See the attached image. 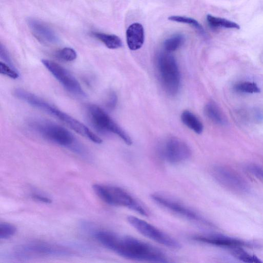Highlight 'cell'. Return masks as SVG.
Masks as SVG:
<instances>
[{"mask_svg":"<svg viewBox=\"0 0 263 263\" xmlns=\"http://www.w3.org/2000/svg\"><path fill=\"white\" fill-rule=\"evenodd\" d=\"M94 236L103 246L123 257L140 261L168 262L167 256L159 248L135 237L107 230L98 231Z\"/></svg>","mask_w":263,"mask_h":263,"instance_id":"1","label":"cell"},{"mask_svg":"<svg viewBox=\"0 0 263 263\" xmlns=\"http://www.w3.org/2000/svg\"><path fill=\"white\" fill-rule=\"evenodd\" d=\"M14 94L28 104L55 117L76 133L93 142L97 144L102 142V139L84 124L36 95L22 89H16Z\"/></svg>","mask_w":263,"mask_h":263,"instance_id":"2","label":"cell"},{"mask_svg":"<svg viewBox=\"0 0 263 263\" xmlns=\"http://www.w3.org/2000/svg\"><path fill=\"white\" fill-rule=\"evenodd\" d=\"M92 189L97 196L108 204L126 208L142 216H148L146 209L124 189L99 184H93Z\"/></svg>","mask_w":263,"mask_h":263,"instance_id":"3","label":"cell"},{"mask_svg":"<svg viewBox=\"0 0 263 263\" xmlns=\"http://www.w3.org/2000/svg\"><path fill=\"white\" fill-rule=\"evenodd\" d=\"M31 127L46 139L62 146L70 148L77 153L82 149L73 135L65 128L53 122L35 120L30 123Z\"/></svg>","mask_w":263,"mask_h":263,"instance_id":"4","label":"cell"},{"mask_svg":"<svg viewBox=\"0 0 263 263\" xmlns=\"http://www.w3.org/2000/svg\"><path fill=\"white\" fill-rule=\"evenodd\" d=\"M157 67L164 89L170 96L176 95L180 88V74L175 58L167 52L160 54Z\"/></svg>","mask_w":263,"mask_h":263,"instance_id":"5","label":"cell"},{"mask_svg":"<svg viewBox=\"0 0 263 263\" xmlns=\"http://www.w3.org/2000/svg\"><path fill=\"white\" fill-rule=\"evenodd\" d=\"M151 198L157 204L181 218L196 223L209 224L198 212L175 198L158 193L152 194Z\"/></svg>","mask_w":263,"mask_h":263,"instance_id":"6","label":"cell"},{"mask_svg":"<svg viewBox=\"0 0 263 263\" xmlns=\"http://www.w3.org/2000/svg\"><path fill=\"white\" fill-rule=\"evenodd\" d=\"M87 112L91 123L99 132L114 134L126 144H132L128 134L101 107L95 104H89L87 106Z\"/></svg>","mask_w":263,"mask_h":263,"instance_id":"7","label":"cell"},{"mask_svg":"<svg viewBox=\"0 0 263 263\" xmlns=\"http://www.w3.org/2000/svg\"><path fill=\"white\" fill-rule=\"evenodd\" d=\"M128 222L139 233L161 245L173 249L181 247L179 242L158 228L134 216L127 217Z\"/></svg>","mask_w":263,"mask_h":263,"instance_id":"8","label":"cell"},{"mask_svg":"<svg viewBox=\"0 0 263 263\" xmlns=\"http://www.w3.org/2000/svg\"><path fill=\"white\" fill-rule=\"evenodd\" d=\"M159 152L165 161L172 164L182 163L191 156L189 145L176 137H170L164 140L160 145Z\"/></svg>","mask_w":263,"mask_h":263,"instance_id":"9","label":"cell"},{"mask_svg":"<svg viewBox=\"0 0 263 263\" xmlns=\"http://www.w3.org/2000/svg\"><path fill=\"white\" fill-rule=\"evenodd\" d=\"M42 62L46 69L71 93L85 97L86 93L77 80L65 68L50 60L43 59Z\"/></svg>","mask_w":263,"mask_h":263,"instance_id":"10","label":"cell"},{"mask_svg":"<svg viewBox=\"0 0 263 263\" xmlns=\"http://www.w3.org/2000/svg\"><path fill=\"white\" fill-rule=\"evenodd\" d=\"M212 174L219 183L234 192L242 193H247L249 190V184L244 179L226 167L214 166Z\"/></svg>","mask_w":263,"mask_h":263,"instance_id":"11","label":"cell"},{"mask_svg":"<svg viewBox=\"0 0 263 263\" xmlns=\"http://www.w3.org/2000/svg\"><path fill=\"white\" fill-rule=\"evenodd\" d=\"M70 254L69 250L57 246L44 243H31L20 247L16 251L15 255L22 258H29L33 255H66Z\"/></svg>","mask_w":263,"mask_h":263,"instance_id":"12","label":"cell"},{"mask_svg":"<svg viewBox=\"0 0 263 263\" xmlns=\"http://www.w3.org/2000/svg\"><path fill=\"white\" fill-rule=\"evenodd\" d=\"M192 239L198 242L222 247L233 248L252 246L249 243L220 234L196 235L192 237Z\"/></svg>","mask_w":263,"mask_h":263,"instance_id":"13","label":"cell"},{"mask_svg":"<svg viewBox=\"0 0 263 263\" xmlns=\"http://www.w3.org/2000/svg\"><path fill=\"white\" fill-rule=\"evenodd\" d=\"M27 23L33 35L42 43L52 45L59 42L54 31L44 22L34 18H28Z\"/></svg>","mask_w":263,"mask_h":263,"instance_id":"14","label":"cell"},{"mask_svg":"<svg viewBox=\"0 0 263 263\" xmlns=\"http://www.w3.org/2000/svg\"><path fill=\"white\" fill-rule=\"evenodd\" d=\"M126 42L131 50H137L143 45L144 41V31L143 26L138 23L131 24L126 32Z\"/></svg>","mask_w":263,"mask_h":263,"instance_id":"15","label":"cell"},{"mask_svg":"<svg viewBox=\"0 0 263 263\" xmlns=\"http://www.w3.org/2000/svg\"><path fill=\"white\" fill-rule=\"evenodd\" d=\"M181 120L185 125L196 134L202 133L203 125L198 117L191 111L187 110L183 111L181 115Z\"/></svg>","mask_w":263,"mask_h":263,"instance_id":"16","label":"cell"},{"mask_svg":"<svg viewBox=\"0 0 263 263\" xmlns=\"http://www.w3.org/2000/svg\"><path fill=\"white\" fill-rule=\"evenodd\" d=\"M204 111L206 116L213 122L219 125L226 123L224 115L215 102H208L204 107Z\"/></svg>","mask_w":263,"mask_h":263,"instance_id":"17","label":"cell"},{"mask_svg":"<svg viewBox=\"0 0 263 263\" xmlns=\"http://www.w3.org/2000/svg\"><path fill=\"white\" fill-rule=\"evenodd\" d=\"M92 34L109 49H115L119 48L123 45L120 38L115 34H109L100 32H93Z\"/></svg>","mask_w":263,"mask_h":263,"instance_id":"18","label":"cell"},{"mask_svg":"<svg viewBox=\"0 0 263 263\" xmlns=\"http://www.w3.org/2000/svg\"><path fill=\"white\" fill-rule=\"evenodd\" d=\"M206 21L209 25L213 28H224L239 29V25L235 22L226 18L214 16L211 14L206 15Z\"/></svg>","mask_w":263,"mask_h":263,"instance_id":"19","label":"cell"},{"mask_svg":"<svg viewBox=\"0 0 263 263\" xmlns=\"http://www.w3.org/2000/svg\"><path fill=\"white\" fill-rule=\"evenodd\" d=\"M184 41V38L182 34H175L164 41V50L168 53L175 51L183 44Z\"/></svg>","mask_w":263,"mask_h":263,"instance_id":"20","label":"cell"},{"mask_svg":"<svg viewBox=\"0 0 263 263\" xmlns=\"http://www.w3.org/2000/svg\"><path fill=\"white\" fill-rule=\"evenodd\" d=\"M232 255L238 259L248 263H259L262 262L257 256L255 255H251L246 251L240 247H235L232 248Z\"/></svg>","mask_w":263,"mask_h":263,"instance_id":"21","label":"cell"},{"mask_svg":"<svg viewBox=\"0 0 263 263\" xmlns=\"http://www.w3.org/2000/svg\"><path fill=\"white\" fill-rule=\"evenodd\" d=\"M168 19L173 22L187 24L195 28L201 33L204 34L205 33L204 29L202 26L196 20L184 16L172 15L168 17Z\"/></svg>","mask_w":263,"mask_h":263,"instance_id":"22","label":"cell"},{"mask_svg":"<svg viewBox=\"0 0 263 263\" xmlns=\"http://www.w3.org/2000/svg\"><path fill=\"white\" fill-rule=\"evenodd\" d=\"M236 91L244 93H258L260 92L258 86L254 82H241L236 84L234 86Z\"/></svg>","mask_w":263,"mask_h":263,"instance_id":"23","label":"cell"},{"mask_svg":"<svg viewBox=\"0 0 263 263\" xmlns=\"http://www.w3.org/2000/svg\"><path fill=\"white\" fill-rule=\"evenodd\" d=\"M56 56L65 62H71L74 61L77 57L76 51L70 47H65L59 50Z\"/></svg>","mask_w":263,"mask_h":263,"instance_id":"24","label":"cell"},{"mask_svg":"<svg viewBox=\"0 0 263 263\" xmlns=\"http://www.w3.org/2000/svg\"><path fill=\"white\" fill-rule=\"evenodd\" d=\"M16 228L15 226L6 222L0 223V238L7 239L15 234Z\"/></svg>","mask_w":263,"mask_h":263,"instance_id":"25","label":"cell"},{"mask_svg":"<svg viewBox=\"0 0 263 263\" xmlns=\"http://www.w3.org/2000/svg\"><path fill=\"white\" fill-rule=\"evenodd\" d=\"M0 72L12 79H17L20 77V74L15 67L2 61L0 63Z\"/></svg>","mask_w":263,"mask_h":263,"instance_id":"26","label":"cell"},{"mask_svg":"<svg viewBox=\"0 0 263 263\" xmlns=\"http://www.w3.org/2000/svg\"><path fill=\"white\" fill-rule=\"evenodd\" d=\"M247 170L256 178L263 181V167L256 164H250L247 166Z\"/></svg>","mask_w":263,"mask_h":263,"instance_id":"27","label":"cell"},{"mask_svg":"<svg viewBox=\"0 0 263 263\" xmlns=\"http://www.w3.org/2000/svg\"><path fill=\"white\" fill-rule=\"evenodd\" d=\"M117 102L118 97L116 93L114 91L110 92L106 102L107 108L110 110L114 109L117 105Z\"/></svg>","mask_w":263,"mask_h":263,"instance_id":"28","label":"cell"},{"mask_svg":"<svg viewBox=\"0 0 263 263\" xmlns=\"http://www.w3.org/2000/svg\"><path fill=\"white\" fill-rule=\"evenodd\" d=\"M0 57L4 60V63L14 67L7 49L2 44L0 47Z\"/></svg>","mask_w":263,"mask_h":263,"instance_id":"29","label":"cell"},{"mask_svg":"<svg viewBox=\"0 0 263 263\" xmlns=\"http://www.w3.org/2000/svg\"><path fill=\"white\" fill-rule=\"evenodd\" d=\"M32 197L34 199L45 203H50L52 201L50 198L41 195L33 194Z\"/></svg>","mask_w":263,"mask_h":263,"instance_id":"30","label":"cell"}]
</instances>
